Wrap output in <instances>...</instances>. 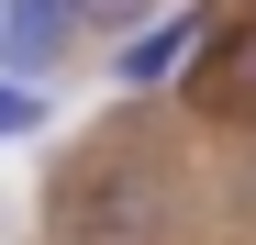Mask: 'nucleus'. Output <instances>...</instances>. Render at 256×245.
Segmentation results:
<instances>
[{
	"instance_id": "f03ea898",
	"label": "nucleus",
	"mask_w": 256,
	"mask_h": 245,
	"mask_svg": "<svg viewBox=\"0 0 256 245\" xmlns=\"http://www.w3.org/2000/svg\"><path fill=\"white\" fill-rule=\"evenodd\" d=\"M78 45H90L78 0H0V78H56Z\"/></svg>"
},
{
	"instance_id": "f257e3e1",
	"label": "nucleus",
	"mask_w": 256,
	"mask_h": 245,
	"mask_svg": "<svg viewBox=\"0 0 256 245\" xmlns=\"http://www.w3.org/2000/svg\"><path fill=\"white\" fill-rule=\"evenodd\" d=\"M56 223H67V245H145L156 223H178V168L112 134V145H90V156H67Z\"/></svg>"
},
{
	"instance_id": "0eeeda50",
	"label": "nucleus",
	"mask_w": 256,
	"mask_h": 245,
	"mask_svg": "<svg viewBox=\"0 0 256 245\" xmlns=\"http://www.w3.org/2000/svg\"><path fill=\"white\" fill-rule=\"evenodd\" d=\"M245 212H256V156H245Z\"/></svg>"
},
{
	"instance_id": "7ed1b4c3",
	"label": "nucleus",
	"mask_w": 256,
	"mask_h": 245,
	"mask_svg": "<svg viewBox=\"0 0 256 245\" xmlns=\"http://www.w3.org/2000/svg\"><path fill=\"white\" fill-rule=\"evenodd\" d=\"M178 78H190V112H200V122L256 134V22H245V34H212V45H200Z\"/></svg>"
},
{
	"instance_id": "39448f33",
	"label": "nucleus",
	"mask_w": 256,
	"mask_h": 245,
	"mask_svg": "<svg viewBox=\"0 0 256 245\" xmlns=\"http://www.w3.org/2000/svg\"><path fill=\"white\" fill-rule=\"evenodd\" d=\"M45 122V78H0V134H34Z\"/></svg>"
},
{
	"instance_id": "20e7f679",
	"label": "nucleus",
	"mask_w": 256,
	"mask_h": 245,
	"mask_svg": "<svg viewBox=\"0 0 256 245\" xmlns=\"http://www.w3.org/2000/svg\"><path fill=\"white\" fill-rule=\"evenodd\" d=\"M212 34H223V12H212V0H200V12H156L134 45L112 56V90H167V78H178V67L212 45Z\"/></svg>"
},
{
	"instance_id": "423d86ee",
	"label": "nucleus",
	"mask_w": 256,
	"mask_h": 245,
	"mask_svg": "<svg viewBox=\"0 0 256 245\" xmlns=\"http://www.w3.org/2000/svg\"><path fill=\"white\" fill-rule=\"evenodd\" d=\"M145 12H156V0H78V22H90V34H134Z\"/></svg>"
}]
</instances>
